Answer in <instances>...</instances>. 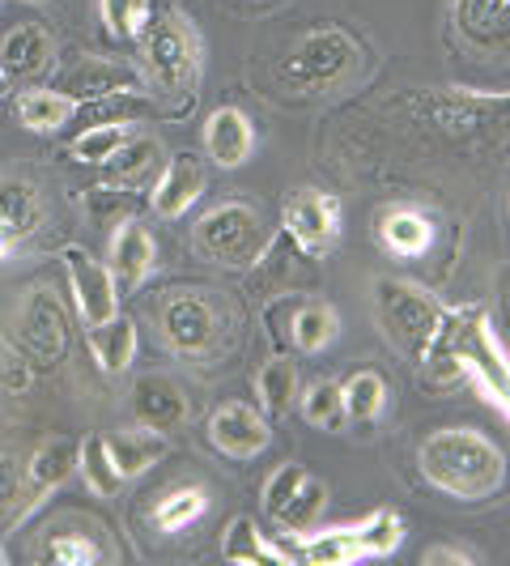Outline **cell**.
Instances as JSON below:
<instances>
[{"mask_svg":"<svg viewBox=\"0 0 510 566\" xmlns=\"http://www.w3.org/2000/svg\"><path fill=\"white\" fill-rule=\"evenodd\" d=\"M268 248V230L259 209L247 200H222L200 213L192 227V252L222 269H252Z\"/></svg>","mask_w":510,"mask_h":566,"instance_id":"obj_6","label":"cell"},{"mask_svg":"<svg viewBox=\"0 0 510 566\" xmlns=\"http://www.w3.org/2000/svg\"><path fill=\"white\" fill-rule=\"evenodd\" d=\"M481 554L468 545H429L422 549V566H477Z\"/></svg>","mask_w":510,"mask_h":566,"instance_id":"obj_44","label":"cell"},{"mask_svg":"<svg viewBox=\"0 0 510 566\" xmlns=\"http://www.w3.org/2000/svg\"><path fill=\"white\" fill-rule=\"evenodd\" d=\"M77 473L85 478L89 494H98V499H111V494H119L124 478H119V469H115L111 448H107V434H85L82 455H77Z\"/></svg>","mask_w":510,"mask_h":566,"instance_id":"obj_37","label":"cell"},{"mask_svg":"<svg viewBox=\"0 0 510 566\" xmlns=\"http://www.w3.org/2000/svg\"><path fill=\"white\" fill-rule=\"evenodd\" d=\"M344 230V200L337 192H319V188H302L285 200L281 209V234L285 243H294L298 255L307 260H323L340 243Z\"/></svg>","mask_w":510,"mask_h":566,"instance_id":"obj_8","label":"cell"},{"mask_svg":"<svg viewBox=\"0 0 510 566\" xmlns=\"http://www.w3.org/2000/svg\"><path fill=\"white\" fill-rule=\"evenodd\" d=\"M285 328H277V340H294L298 354H323L340 337V312L328 298H294V307L285 303Z\"/></svg>","mask_w":510,"mask_h":566,"instance_id":"obj_22","label":"cell"},{"mask_svg":"<svg viewBox=\"0 0 510 566\" xmlns=\"http://www.w3.org/2000/svg\"><path fill=\"white\" fill-rule=\"evenodd\" d=\"M298 409L302 418L319 430H340L349 426V413H344V388L337 379H315L307 392H298Z\"/></svg>","mask_w":510,"mask_h":566,"instance_id":"obj_38","label":"cell"},{"mask_svg":"<svg viewBox=\"0 0 510 566\" xmlns=\"http://www.w3.org/2000/svg\"><path fill=\"white\" fill-rule=\"evenodd\" d=\"M60 260H64L68 290H73V307H77L85 328L111 319V315L119 312V290H115L111 269H107L103 260H94L85 248H77V243H68V248L60 252Z\"/></svg>","mask_w":510,"mask_h":566,"instance_id":"obj_11","label":"cell"},{"mask_svg":"<svg viewBox=\"0 0 510 566\" xmlns=\"http://www.w3.org/2000/svg\"><path fill=\"white\" fill-rule=\"evenodd\" d=\"M60 90H68L73 98H82V103H103V98H128V94H141L145 82L137 69H128V64H115V60H103V56H85L82 64H73L68 73H64V85Z\"/></svg>","mask_w":510,"mask_h":566,"instance_id":"obj_18","label":"cell"},{"mask_svg":"<svg viewBox=\"0 0 510 566\" xmlns=\"http://www.w3.org/2000/svg\"><path fill=\"white\" fill-rule=\"evenodd\" d=\"M443 303L417 282L404 277H379L374 282V319L383 328V337L396 345L404 358H422L425 345L434 340L438 324H443Z\"/></svg>","mask_w":510,"mask_h":566,"instance_id":"obj_7","label":"cell"},{"mask_svg":"<svg viewBox=\"0 0 510 566\" xmlns=\"http://www.w3.org/2000/svg\"><path fill=\"white\" fill-rule=\"evenodd\" d=\"M434 234H438V222L422 205L396 200L374 213V243H379V252L396 255V260H422L434 248Z\"/></svg>","mask_w":510,"mask_h":566,"instance_id":"obj_14","label":"cell"},{"mask_svg":"<svg viewBox=\"0 0 510 566\" xmlns=\"http://www.w3.org/2000/svg\"><path fill=\"white\" fill-rule=\"evenodd\" d=\"M358 537H362V549L366 558H387L404 545V515L392 507H379L370 520L358 524Z\"/></svg>","mask_w":510,"mask_h":566,"instance_id":"obj_40","label":"cell"},{"mask_svg":"<svg viewBox=\"0 0 510 566\" xmlns=\"http://www.w3.org/2000/svg\"><path fill=\"white\" fill-rule=\"evenodd\" d=\"M417 469L434 490L459 503H489L510 482L507 452L477 426H438L417 448Z\"/></svg>","mask_w":510,"mask_h":566,"instance_id":"obj_1","label":"cell"},{"mask_svg":"<svg viewBox=\"0 0 510 566\" xmlns=\"http://www.w3.org/2000/svg\"><path fill=\"white\" fill-rule=\"evenodd\" d=\"M344 413L353 426H370L383 409H387V379L379 375L374 367L353 370L344 384Z\"/></svg>","mask_w":510,"mask_h":566,"instance_id":"obj_33","label":"cell"},{"mask_svg":"<svg viewBox=\"0 0 510 566\" xmlns=\"http://www.w3.org/2000/svg\"><path fill=\"white\" fill-rule=\"evenodd\" d=\"M255 124L243 107H217L204 119V149L213 158V167L238 170L255 154Z\"/></svg>","mask_w":510,"mask_h":566,"instance_id":"obj_21","label":"cell"},{"mask_svg":"<svg viewBox=\"0 0 510 566\" xmlns=\"http://www.w3.org/2000/svg\"><path fill=\"white\" fill-rule=\"evenodd\" d=\"M498 312L510 324V264L502 269V277H498Z\"/></svg>","mask_w":510,"mask_h":566,"instance_id":"obj_45","label":"cell"},{"mask_svg":"<svg viewBox=\"0 0 510 566\" xmlns=\"http://www.w3.org/2000/svg\"><path fill=\"white\" fill-rule=\"evenodd\" d=\"M209 443H213V452H222L226 460H255L273 443V426H268L259 405L226 400L209 418Z\"/></svg>","mask_w":510,"mask_h":566,"instance_id":"obj_13","label":"cell"},{"mask_svg":"<svg viewBox=\"0 0 510 566\" xmlns=\"http://www.w3.org/2000/svg\"><path fill=\"white\" fill-rule=\"evenodd\" d=\"M302 558L311 566H349L362 563L366 549L358 537V524H344V528H328V533H307L302 537Z\"/></svg>","mask_w":510,"mask_h":566,"instance_id":"obj_34","label":"cell"},{"mask_svg":"<svg viewBox=\"0 0 510 566\" xmlns=\"http://www.w3.org/2000/svg\"><path fill=\"white\" fill-rule=\"evenodd\" d=\"M9 85H13V82H9V73H4V64H0V98L9 94Z\"/></svg>","mask_w":510,"mask_h":566,"instance_id":"obj_46","label":"cell"},{"mask_svg":"<svg viewBox=\"0 0 510 566\" xmlns=\"http://www.w3.org/2000/svg\"><path fill=\"white\" fill-rule=\"evenodd\" d=\"M26 4H52V0H26Z\"/></svg>","mask_w":510,"mask_h":566,"instance_id":"obj_47","label":"cell"},{"mask_svg":"<svg viewBox=\"0 0 510 566\" xmlns=\"http://www.w3.org/2000/svg\"><path fill=\"white\" fill-rule=\"evenodd\" d=\"M43 227V197L30 179H0V264Z\"/></svg>","mask_w":510,"mask_h":566,"instance_id":"obj_19","label":"cell"},{"mask_svg":"<svg viewBox=\"0 0 510 566\" xmlns=\"http://www.w3.org/2000/svg\"><path fill=\"white\" fill-rule=\"evenodd\" d=\"M77 455H82V443L77 439H43L34 452L26 455V490H30V507L39 511L60 485L77 473Z\"/></svg>","mask_w":510,"mask_h":566,"instance_id":"obj_20","label":"cell"},{"mask_svg":"<svg viewBox=\"0 0 510 566\" xmlns=\"http://www.w3.org/2000/svg\"><path fill=\"white\" fill-rule=\"evenodd\" d=\"M362 60H366V48L344 27H315L294 43L277 77L294 85L298 94H332L362 73Z\"/></svg>","mask_w":510,"mask_h":566,"instance_id":"obj_4","label":"cell"},{"mask_svg":"<svg viewBox=\"0 0 510 566\" xmlns=\"http://www.w3.org/2000/svg\"><path fill=\"white\" fill-rule=\"evenodd\" d=\"M204 188H209V170L200 163V154L192 149H179V154H170L162 170H158V179H153V192H149V209L158 213V218H183L200 197H204Z\"/></svg>","mask_w":510,"mask_h":566,"instance_id":"obj_15","label":"cell"},{"mask_svg":"<svg viewBox=\"0 0 510 566\" xmlns=\"http://www.w3.org/2000/svg\"><path fill=\"white\" fill-rule=\"evenodd\" d=\"M82 98H73L68 90H52V85H30L13 98V119L26 128V133H39V137H52L64 124H73L82 115Z\"/></svg>","mask_w":510,"mask_h":566,"instance_id":"obj_24","label":"cell"},{"mask_svg":"<svg viewBox=\"0 0 510 566\" xmlns=\"http://www.w3.org/2000/svg\"><path fill=\"white\" fill-rule=\"evenodd\" d=\"M56 60V39L52 30L26 22V27L9 30L0 43V64L9 73V82H39Z\"/></svg>","mask_w":510,"mask_h":566,"instance_id":"obj_23","label":"cell"},{"mask_svg":"<svg viewBox=\"0 0 510 566\" xmlns=\"http://www.w3.org/2000/svg\"><path fill=\"white\" fill-rule=\"evenodd\" d=\"M222 558L226 563H285L289 554L277 549L273 541L259 533V524H255L252 515H238L230 524L226 541H222Z\"/></svg>","mask_w":510,"mask_h":566,"instance_id":"obj_36","label":"cell"},{"mask_svg":"<svg viewBox=\"0 0 510 566\" xmlns=\"http://www.w3.org/2000/svg\"><path fill=\"white\" fill-rule=\"evenodd\" d=\"M204 511H209V485L179 482L158 494V503L149 511V524H153L162 537H179V533H188L192 524L204 520Z\"/></svg>","mask_w":510,"mask_h":566,"instance_id":"obj_26","label":"cell"},{"mask_svg":"<svg viewBox=\"0 0 510 566\" xmlns=\"http://www.w3.org/2000/svg\"><path fill=\"white\" fill-rule=\"evenodd\" d=\"M323 511H328V485L307 473V482L298 485V490H294V499L273 515V524H277L281 533H289V537H307V533L319 528Z\"/></svg>","mask_w":510,"mask_h":566,"instance_id":"obj_32","label":"cell"},{"mask_svg":"<svg viewBox=\"0 0 510 566\" xmlns=\"http://www.w3.org/2000/svg\"><path fill=\"white\" fill-rule=\"evenodd\" d=\"M158 163H162V145H158V137H128V142L119 145V154H111L103 167H107V179H111L115 188H137V184H145L153 170H158Z\"/></svg>","mask_w":510,"mask_h":566,"instance_id":"obj_31","label":"cell"},{"mask_svg":"<svg viewBox=\"0 0 510 566\" xmlns=\"http://www.w3.org/2000/svg\"><path fill=\"white\" fill-rule=\"evenodd\" d=\"M425 119H434L447 137L472 145H502L510 142V94H472V90H417L404 98Z\"/></svg>","mask_w":510,"mask_h":566,"instance_id":"obj_3","label":"cell"},{"mask_svg":"<svg viewBox=\"0 0 510 566\" xmlns=\"http://www.w3.org/2000/svg\"><path fill=\"white\" fill-rule=\"evenodd\" d=\"M302 379H298V363H289L285 354H273L264 367L255 370V405L264 409V418H289V409L298 405Z\"/></svg>","mask_w":510,"mask_h":566,"instance_id":"obj_27","label":"cell"},{"mask_svg":"<svg viewBox=\"0 0 510 566\" xmlns=\"http://www.w3.org/2000/svg\"><path fill=\"white\" fill-rule=\"evenodd\" d=\"M451 34L472 56H510V0H451Z\"/></svg>","mask_w":510,"mask_h":566,"instance_id":"obj_12","label":"cell"},{"mask_svg":"<svg viewBox=\"0 0 510 566\" xmlns=\"http://www.w3.org/2000/svg\"><path fill=\"white\" fill-rule=\"evenodd\" d=\"M18 340L30 363L56 367L68 354V312L60 303L56 285H30L18 303Z\"/></svg>","mask_w":510,"mask_h":566,"instance_id":"obj_9","label":"cell"},{"mask_svg":"<svg viewBox=\"0 0 510 566\" xmlns=\"http://www.w3.org/2000/svg\"><path fill=\"white\" fill-rule=\"evenodd\" d=\"M459 363H464V379H472L481 388V397L510 418V349L493 333L489 312L472 324V333L459 349Z\"/></svg>","mask_w":510,"mask_h":566,"instance_id":"obj_10","label":"cell"},{"mask_svg":"<svg viewBox=\"0 0 510 566\" xmlns=\"http://www.w3.org/2000/svg\"><path fill=\"white\" fill-rule=\"evenodd\" d=\"M0 566H4V549H0Z\"/></svg>","mask_w":510,"mask_h":566,"instance_id":"obj_48","label":"cell"},{"mask_svg":"<svg viewBox=\"0 0 510 566\" xmlns=\"http://www.w3.org/2000/svg\"><path fill=\"white\" fill-rule=\"evenodd\" d=\"M85 345L94 354V363L103 375H124V370L137 363V349H141V337H137V324L128 315L115 312L111 319L85 328Z\"/></svg>","mask_w":510,"mask_h":566,"instance_id":"obj_25","label":"cell"},{"mask_svg":"<svg viewBox=\"0 0 510 566\" xmlns=\"http://www.w3.org/2000/svg\"><path fill=\"white\" fill-rule=\"evenodd\" d=\"M98 18L115 43H137L153 18V0H98Z\"/></svg>","mask_w":510,"mask_h":566,"instance_id":"obj_39","label":"cell"},{"mask_svg":"<svg viewBox=\"0 0 510 566\" xmlns=\"http://www.w3.org/2000/svg\"><path fill=\"white\" fill-rule=\"evenodd\" d=\"M132 137V124L128 119H107V124H94V128H85L77 133L73 142H68V158L73 163H82V167H103L111 154H119V145Z\"/></svg>","mask_w":510,"mask_h":566,"instance_id":"obj_35","label":"cell"},{"mask_svg":"<svg viewBox=\"0 0 510 566\" xmlns=\"http://www.w3.org/2000/svg\"><path fill=\"white\" fill-rule=\"evenodd\" d=\"M137 73L179 112L196 103L204 77V39L183 9H162L158 18H149L137 39Z\"/></svg>","mask_w":510,"mask_h":566,"instance_id":"obj_2","label":"cell"},{"mask_svg":"<svg viewBox=\"0 0 510 566\" xmlns=\"http://www.w3.org/2000/svg\"><path fill=\"white\" fill-rule=\"evenodd\" d=\"M132 209H137L132 188H94V192H89V218H94L103 230L128 222V218H132Z\"/></svg>","mask_w":510,"mask_h":566,"instance_id":"obj_41","label":"cell"},{"mask_svg":"<svg viewBox=\"0 0 510 566\" xmlns=\"http://www.w3.org/2000/svg\"><path fill=\"white\" fill-rule=\"evenodd\" d=\"M30 558L39 566H98V563H107V549L89 537V533L47 528V537L34 545Z\"/></svg>","mask_w":510,"mask_h":566,"instance_id":"obj_30","label":"cell"},{"mask_svg":"<svg viewBox=\"0 0 510 566\" xmlns=\"http://www.w3.org/2000/svg\"><path fill=\"white\" fill-rule=\"evenodd\" d=\"M302 482H307V469H302V464H281V469H273V478L264 482V515L273 520V515L294 499V490Z\"/></svg>","mask_w":510,"mask_h":566,"instance_id":"obj_43","label":"cell"},{"mask_svg":"<svg viewBox=\"0 0 510 566\" xmlns=\"http://www.w3.org/2000/svg\"><path fill=\"white\" fill-rule=\"evenodd\" d=\"M34 507H30V490H26V455L18 452H0V537L22 528Z\"/></svg>","mask_w":510,"mask_h":566,"instance_id":"obj_29","label":"cell"},{"mask_svg":"<svg viewBox=\"0 0 510 566\" xmlns=\"http://www.w3.org/2000/svg\"><path fill=\"white\" fill-rule=\"evenodd\" d=\"M107 448H111L119 478L132 482V478L149 473L167 455V434L162 430H149V426H141V430H111L107 434Z\"/></svg>","mask_w":510,"mask_h":566,"instance_id":"obj_28","label":"cell"},{"mask_svg":"<svg viewBox=\"0 0 510 566\" xmlns=\"http://www.w3.org/2000/svg\"><path fill=\"white\" fill-rule=\"evenodd\" d=\"M128 405H132V418L137 426H149V430H183L188 418H192V400L188 392L170 379V375H141L137 384H132V392H128Z\"/></svg>","mask_w":510,"mask_h":566,"instance_id":"obj_16","label":"cell"},{"mask_svg":"<svg viewBox=\"0 0 510 566\" xmlns=\"http://www.w3.org/2000/svg\"><path fill=\"white\" fill-rule=\"evenodd\" d=\"M230 324V307L213 290H167L158 303V333L167 349L192 363L222 354Z\"/></svg>","mask_w":510,"mask_h":566,"instance_id":"obj_5","label":"cell"},{"mask_svg":"<svg viewBox=\"0 0 510 566\" xmlns=\"http://www.w3.org/2000/svg\"><path fill=\"white\" fill-rule=\"evenodd\" d=\"M30 384H34V370H30V358L22 354V345H13L0 333V392L22 397Z\"/></svg>","mask_w":510,"mask_h":566,"instance_id":"obj_42","label":"cell"},{"mask_svg":"<svg viewBox=\"0 0 510 566\" xmlns=\"http://www.w3.org/2000/svg\"><path fill=\"white\" fill-rule=\"evenodd\" d=\"M111 277H115V290H119V298H128V294H137L149 277H153V269H158V243H153V234L137 222V218H128V222H119L111 234Z\"/></svg>","mask_w":510,"mask_h":566,"instance_id":"obj_17","label":"cell"}]
</instances>
